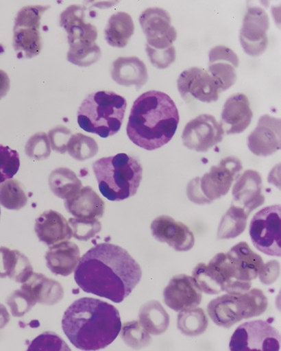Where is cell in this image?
Segmentation results:
<instances>
[{"mask_svg":"<svg viewBox=\"0 0 281 351\" xmlns=\"http://www.w3.org/2000/svg\"><path fill=\"white\" fill-rule=\"evenodd\" d=\"M138 263L123 247L109 243L91 248L75 271L77 285L88 294L121 303L142 280Z\"/></svg>","mask_w":281,"mask_h":351,"instance_id":"cell-1","label":"cell"},{"mask_svg":"<svg viewBox=\"0 0 281 351\" xmlns=\"http://www.w3.org/2000/svg\"><path fill=\"white\" fill-rule=\"evenodd\" d=\"M121 327L120 313L114 306L90 298L74 302L62 319L66 336L82 350L106 348L118 337Z\"/></svg>","mask_w":281,"mask_h":351,"instance_id":"cell-2","label":"cell"},{"mask_svg":"<svg viewBox=\"0 0 281 351\" xmlns=\"http://www.w3.org/2000/svg\"><path fill=\"white\" fill-rule=\"evenodd\" d=\"M180 123L175 101L165 93L149 91L134 102L127 134L138 147L154 151L170 142Z\"/></svg>","mask_w":281,"mask_h":351,"instance_id":"cell-3","label":"cell"},{"mask_svg":"<svg viewBox=\"0 0 281 351\" xmlns=\"http://www.w3.org/2000/svg\"><path fill=\"white\" fill-rule=\"evenodd\" d=\"M93 171L102 195L115 202L136 195L143 178L142 164L125 154L97 160Z\"/></svg>","mask_w":281,"mask_h":351,"instance_id":"cell-4","label":"cell"},{"mask_svg":"<svg viewBox=\"0 0 281 351\" xmlns=\"http://www.w3.org/2000/svg\"><path fill=\"white\" fill-rule=\"evenodd\" d=\"M126 108L122 96L109 91L93 93L81 104L77 123L84 131L108 138L120 131Z\"/></svg>","mask_w":281,"mask_h":351,"instance_id":"cell-5","label":"cell"},{"mask_svg":"<svg viewBox=\"0 0 281 351\" xmlns=\"http://www.w3.org/2000/svg\"><path fill=\"white\" fill-rule=\"evenodd\" d=\"M268 304V299L263 291L253 288L214 299L208 305L207 311L217 326L229 329L243 319L262 315Z\"/></svg>","mask_w":281,"mask_h":351,"instance_id":"cell-6","label":"cell"},{"mask_svg":"<svg viewBox=\"0 0 281 351\" xmlns=\"http://www.w3.org/2000/svg\"><path fill=\"white\" fill-rule=\"evenodd\" d=\"M242 169V162L237 157L222 159L202 178H195L188 182L186 188L188 199L195 204L205 206L226 195Z\"/></svg>","mask_w":281,"mask_h":351,"instance_id":"cell-7","label":"cell"},{"mask_svg":"<svg viewBox=\"0 0 281 351\" xmlns=\"http://www.w3.org/2000/svg\"><path fill=\"white\" fill-rule=\"evenodd\" d=\"M49 8L50 6L32 5L19 12L14 27L13 47L19 58H32L41 52L40 20Z\"/></svg>","mask_w":281,"mask_h":351,"instance_id":"cell-8","label":"cell"},{"mask_svg":"<svg viewBox=\"0 0 281 351\" xmlns=\"http://www.w3.org/2000/svg\"><path fill=\"white\" fill-rule=\"evenodd\" d=\"M281 207L280 204L268 206L257 213L249 224V237L260 252L280 257L281 232Z\"/></svg>","mask_w":281,"mask_h":351,"instance_id":"cell-9","label":"cell"},{"mask_svg":"<svg viewBox=\"0 0 281 351\" xmlns=\"http://www.w3.org/2000/svg\"><path fill=\"white\" fill-rule=\"evenodd\" d=\"M224 253L215 256L208 265L199 263L193 271V278L197 287L204 293L214 295L226 291L238 293L250 289L252 283L234 281L229 275L223 262Z\"/></svg>","mask_w":281,"mask_h":351,"instance_id":"cell-10","label":"cell"},{"mask_svg":"<svg viewBox=\"0 0 281 351\" xmlns=\"http://www.w3.org/2000/svg\"><path fill=\"white\" fill-rule=\"evenodd\" d=\"M280 335L268 322H247L235 330L230 348L232 351H278Z\"/></svg>","mask_w":281,"mask_h":351,"instance_id":"cell-11","label":"cell"},{"mask_svg":"<svg viewBox=\"0 0 281 351\" xmlns=\"http://www.w3.org/2000/svg\"><path fill=\"white\" fill-rule=\"evenodd\" d=\"M224 131L220 123L210 114H202L185 126L182 138L186 148L206 153L223 140Z\"/></svg>","mask_w":281,"mask_h":351,"instance_id":"cell-12","label":"cell"},{"mask_svg":"<svg viewBox=\"0 0 281 351\" xmlns=\"http://www.w3.org/2000/svg\"><path fill=\"white\" fill-rule=\"evenodd\" d=\"M139 23L147 37V47L163 50L174 47L178 33L166 10L158 8L147 9L140 14Z\"/></svg>","mask_w":281,"mask_h":351,"instance_id":"cell-13","label":"cell"},{"mask_svg":"<svg viewBox=\"0 0 281 351\" xmlns=\"http://www.w3.org/2000/svg\"><path fill=\"white\" fill-rule=\"evenodd\" d=\"M269 18L260 7L248 8L240 32V42L244 51L251 56L262 54L268 46Z\"/></svg>","mask_w":281,"mask_h":351,"instance_id":"cell-14","label":"cell"},{"mask_svg":"<svg viewBox=\"0 0 281 351\" xmlns=\"http://www.w3.org/2000/svg\"><path fill=\"white\" fill-rule=\"evenodd\" d=\"M178 87L184 99L191 95L204 103L216 102L221 93L210 73L199 67H192L183 71L178 78Z\"/></svg>","mask_w":281,"mask_h":351,"instance_id":"cell-15","label":"cell"},{"mask_svg":"<svg viewBox=\"0 0 281 351\" xmlns=\"http://www.w3.org/2000/svg\"><path fill=\"white\" fill-rule=\"evenodd\" d=\"M154 238L162 243H167L177 252H188L195 244L192 230L184 223L173 217L162 215L156 218L151 225Z\"/></svg>","mask_w":281,"mask_h":351,"instance_id":"cell-16","label":"cell"},{"mask_svg":"<svg viewBox=\"0 0 281 351\" xmlns=\"http://www.w3.org/2000/svg\"><path fill=\"white\" fill-rule=\"evenodd\" d=\"M165 304L176 312L199 306L202 302V291L193 277L181 274L174 276L163 291Z\"/></svg>","mask_w":281,"mask_h":351,"instance_id":"cell-17","label":"cell"},{"mask_svg":"<svg viewBox=\"0 0 281 351\" xmlns=\"http://www.w3.org/2000/svg\"><path fill=\"white\" fill-rule=\"evenodd\" d=\"M262 188L260 173L252 169L245 170L242 174L237 176L232 191V204L243 208L249 216L265 202Z\"/></svg>","mask_w":281,"mask_h":351,"instance_id":"cell-18","label":"cell"},{"mask_svg":"<svg viewBox=\"0 0 281 351\" xmlns=\"http://www.w3.org/2000/svg\"><path fill=\"white\" fill-rule=\"evenodd\" d=\"M281 121L269 114L260 119L258 125L247 138L249 151L256 156L267 157L280 149Z\"/></svg>","mask_w":281,"mask_h":351,"instance_id":"cell-19","label":"cell"},{"mask_svg":"<svg viewBox=\"0 0 281 351\" xmlns=\"http://www.w3.org/2000/svg\"><path fill=\"white\" fill-rule=\"evenodd\" d=\"M226 256L232 277L241 282H251L256 279L265 265L261 256L253 252L245 242L234 246Z\"/></svg>","mask_w":281,"mask_h":351,"instance_id":"cell-20","label":"cell"},{"mask_svg":"<svg viewBox=\"0 0 281 351\" xmlns=\"http://www.w3.org/2000/svg\"><path fill=\"white\" fill-rule=\"evenodd\" d=\"M239 65L238 56L231 49L217 46L210 50L208 72L217 82L221 93L230 89L236 82V69Z\"/></svg>","mask_w":281,"mask_h":351,"instance_id":"cell-21","label":"cell"},{"mask_svg":"<svg viewBox=\"0 0 281 351\" xmlns=\"http://www.w3.org/2000/svg\"><path fill=\"white\" fill-rule=\"evenodd\" d=\"M252 117L249 99L239 93L231 96L225 102L220 123L228 134H241L249 127Z\"/></svg>","mask_w":281,"mask_h":351,"instance_id":"cell-22","label":"cell"},{"mask_svg":"<svg viewBox=\"0 0 281 351\" xmlns=\"http://www.w3.org/2000/svg\"><path fill=\"white\" fill-rule=\"evenodd\" d=\"M35 231L40 241L47 246L68 241L73 237V230L66 218L51 210L36 219Z\"/></svg>","mask_w":281,"mask_h":351,"instance_id":"cell-23","label":"cell"},{"mask_svg":"<svg viewBox=\"0 0 281 351\" xmlns=\"http://www.w3.org/2000/svg\"><path fill=\"white\" fill-rule=\"evenodd\" d=\"M86 8L81 5H71L61 14L60 25L68 34L69 43L75 42L95 43L98 32L97 27L86 22Z\"/></svg>","mask_w":281,"mask_h":351,"instance_id":"cell-24","label":"cell"},{"mask_svg":"<svg viewBox=\"0 0 281 351\" xmlns=\"http://www.w3.org/2000/svg\"><path fill=\"white\" fill-rule=\"evenodd\" d=\"M69 213L77 219H99L105 210V203L90 186H86L64 202Z\"/></svg>","mask_w":281,"mask_h":351,"instance_id":"cell-25","label":"cell"},{"mask_svg":"<svg viewBox=\"0 0 281 351\" xmlns=\"http://www.w3.org/2000/svg\"><path fill=\"white\" fill-rule=\"evenodd\" d=\"M111 77L119 85L124 86L134 85L137 90L142 89L149 79L146 65L135 56L117 58L112 63Z\"/></svg>","mask_w":281,"mask_h":351,"instance_id":"cell-26","label":"cell"},{"mask_svg":"<svg viewBox=\"0 0 281 351\" xmlns=\"http://www.w3.org/2000/svg\"><path fill=\"white\" fill-rule=\"evenodd\" d=\"M47 267L52 274L69 276L77 267L80 260L78 246L69 241H63L51 247L45 255Z\"/></svg>","mask_w":281,"mask_h":351,"instance_id":"cell-27","label":"cell"},{"mask_svg":"<svg viewBox=\"0 0 281 351\" xmlns=\"http://www.w3.org/2000/svg\"><path fill=\"white\" fill-rule=\"evenodd\" d=\"M33 274L32 263L24 254L0 247V278L8 277L18 283H24Z\"/></svg>","mask_w":281,"mask_h":351,"instance_id":"cell-28","label":"cell"},{"mask_svg":"<svg viewBox=\"0 0 281 351\" xmlns=\"http://www.w3.org/2000/svg\"><path fill=\"white\" fill-rule=\"evenodd\" d=\"M21 288L29 292L37 302L47 306L58 304L64 295V288L58 281L42 274H33Z\"/></svg>","mask_w":281,"mask_h":351,"instance_id":"cell-29","label":"cell"},{"mask_svg":"<svg viewBox=\"0 0 281 351\" xmlns=\"http://www.w3.org/2000/svg\"><path fill=\"white\" fill-rule=\"evenodd\" d=\"M134 33L132 16L125 12L112 15L105 28V39L108 44L117 48L127 46Z\"/></svg>","mask_w":281,"mask_h":351,"instance_id":"cell-30","label":"cell"},{"mask_svg":"<svg viewBox=\"0 0 281 351\" xmlns=\"http://www.w3.org/2000/svg\"><path fill=\"white\" fill-rule=\"evenodd\" d=\"M170 315L162 304L150 301L140 308L138 322L150 335L158 336L164 333L170 326Z\"/></svg>","mask_w":281,"mask_h":351,"instance_id":"cell-31","label":"cell"},{"mask_svg":"<svg viewBox=\"0 0 281 351\" xmlns=\"http://www.w3.org/2000/svg\"><path fill=\"white\" fill-rule=\"evenodd\" d=\"M49 185L51 192L63 199L75 196L82 186L75 173L67 167L52 171L49 178Z\"/></svg>","mask_w":281,"mask_h":351,"instance_id":"cell-32","label":"cell"},{"mask_svg":"<svg viewBox=\"0 0 281 351\" xmlns=\"http://www.w3.org/2000/svg\"><path fill=\"white\" fill-rule=\"evenodd\" d=\"M248 217L243 208L232 204L231 208L221 219L217 239H234L241 235L246 228Z\"/></svg>","mask_w":281,"mask_h":351,"instance_id":"cell-33","label":"cell"},{"mask_svg":"<svg viewBox=\"0 0 281 351\" xmlns=\"http://www.w3.org/2000/svg\"><path fill=\"white\" fill-rule=\"evenodd\" d=\"M209 321L204 309L198 307L180 312L178 317V330L187 337H198L208 328Z\"/></svg>","mask_w":281,"mask_h":351,"instance_id":"cell-34","label":"cell"},{"mask_svg":"<svg viewBox=\"0 0 281 351\" xmlns=\"http://www.w3.org/2000/svg\"><path fill=\"white\" fill-rule=\"evenodd\" d=\"M101 51L96 43L75 42L69 44L68 61L77 66L88 67L97 63Z\"/></svg>","mask_w":281,"mask_h":351,"instance_id":"cell-35","label":"cell"},{"mask_svg":"<svg viewBox=\"0 0 281 351\" xmlns=\"http://www.w3.org/2000/svg\"><path fill=\"white\" fill-rule=\"evenodd\" d=\"M27 203V197L16 180H9L0 185V204L8 210H20Z\"/></svg>","mask_w":281,"mask_h":351,"instance_id":"cell-36","label":"cell"},{"mask_svg":"<svg viewBox=\"0 0 281 351\" xmlns=\"http://www.w3.org/2000/svg\"><path fill=\"white\" fill-rule=\"evenodd\" d=\"M67 151L75 160L84 161L96 156L99 146L93 138L77 133L70 138Z\"/></svg>","mask_w":281,"mask_h":351,"instance_id":"cell-37","label":"cell"},{"mask_svg":"<svg viewBox=\"0 0 281 351\" xmlns=\"http://www.w3.org/2000/svg\"><path fill=\"white\" fill-rule=\"evenodd\" d=\"M120 334L124 342L134 349L145 348L151 342L149 333L136 320L124 324Z\"/></svg>","mask_w":281,"mask_h":351,"instance_id":"cell-38","label":"cell"},{"mask_svg":"<svg viewBox=\"0 0 281 351\" xmlns=\"http://www.w3.org/2000/svg\"><path fill=\"white\" fill-rule=\"evenodd\" d=\"M20 167L19 155L9 146L0 145V184L11 180Z\"/></svg>","mask_w":281,"mask_h":351,"instance_id":"cell-39","label":"cell"},{"mask_svg":"<svg viewBox=\"0 0 281 351\" xmlns=\"http://www.w3.org/2000/svg\"><path fill=\"white\" fill-rule=\"evenodd\" d=\"M69 224L72 227L73 237L79 241H88L95 238L102 229L97 219L71 218Z\"/></svg>","mask_w":281,"mask_h":351,"instance_id":"cell-40","label":"cell"},{"mask_svg":"<svg viewBox=\"0 0 281 351\" xmlns=\"http://www.w3.org/2000/svg\"><path fill=\"white\" fill-rule=\"evenodd\" d=\"M25 152L28 158L35 160L47 159L51 155V147L47 134L38 132L28 139Z\"/></svg>","mask_w":281,"mask_h":351,"instance_id":"cell-41","label":"cell"},{"mask_svg":"<svg viewBox=\"0 0 281 351\" xmlns=\"http://www.w3.org/2000/svg\"><path fill=\"white\" fill-rule=\"evenodd\" d=\"M36 299L23 289L16 290L7 300L14 317H21L29 312L36 304Z\"/></svg>","mask_w":281,"mask_h":351,"instance_id":"cell-42","label":"cell"},{"mask_svg":"<svg viewBox=\"0 0 281 351\" xmlns=\"http://www.w3.org/2000/svg\"><path fill=\"white\" fill-rule=\"evenodd\" d=\"M27 350H71L67 343L58 334L46 332L36 337L28 346Z\"/></svg>","mask_w":281,"mask_h":351,"instance_id":"cell-43","label":"cell"},{"mask_svg":"<svg viewBox=\"0 0 281 351\" xmlns=\"http://www.w3.org/2000/svg\"><path fill=\"white\" fill-rule=\"evenodd\" d=\"M71 136V131L64 126H58L51 130L48 138L52 150L61 154H66Z\"/></svg>","mask_w":281,"mask_h":351,"instance_id":"cell-44","label":"cell"},{"mask_svg":"<svg viewBox=\"0 0 281 351\" xmlns=\"http://www.w3.org/2000/svg\"><path fill=\"white\" fill-rule=\"evenodd\" d=\"M146 51L151 64L157 69H165L175 62V47L163 50H156L146 47Z\"/></svg>","mask_w":281,"mask_h":351,"instance_id":"cell-45","label":"cell"},{"mask_svg":"<svg viewBox=\"0 0 281 351\" xmlns=\"http://www.w3.org/2000/svg\"><path fill=\"white\" fill-rule=\"evenodd\" d=\"M280 265L278 261L272 260L264 265L260 274V279L266 285L274 283L280 275Z\"/></svg>","mask_w":281,"mask_h":351,"instance_id":"cell-46","label":"cell"},{"mask_svg":"<svg viewBox=\"0 0 281 351\" xmlns=\"http://www.w3.org/2000/svg\"><path fill=\"white\" fill-rule=\"evenodd\" d=\"M10 90V79L6 72L0 70V100L3 99Z\"/></svg>","mask_w":281,"mask_h":351,"instance_id":"cell-47","label":"cell"},{"mask_svg":"<svg viewBox=\"0 0 281 351\" xmlns=\"http://www.w3.org/2000/svg\"><path fill=\"white\" fill-rule=\"evenodd\" d=\"M10 317L7 308L0 304V330L5 328L10 323Z\"/></svg>","mask_w":281,"mask_h":351,"instance_id":"cell-48","label":"cell"},{"mask_svg":"<svg viewBox=\"0 0 281 351\" xmlns=\"http://www.w3.org/2000/svg\"><path fill=\"white\" fill-rule=\"evenodd\" d=\"M0 216H1V210H0Z\"/></svg>","mask_w":281,"mask_h":351,"instance_id":"cell-49","label":"cell"}]
</instances>
